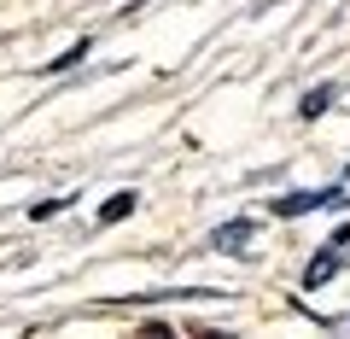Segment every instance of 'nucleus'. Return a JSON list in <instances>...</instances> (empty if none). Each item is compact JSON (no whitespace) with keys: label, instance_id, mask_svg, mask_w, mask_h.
I'll use <instances>...</instances> for the list:
<instances>
[{"label":"nucleus","instance_id":"1","mask_svg":"<svg viewBox=\"0 0 350 339\" xmlns=\"http://www.w3.org/2000/svg\"><path fill=\"white\" fill-rule=\"evenodd\" d=\"M321 205H345L338 188H315V193H286L275 199V216H304V211H321Z\"/></svg>","mask_w":350,"mask_h":339},{"label":"nucleus","instance_id":"3","mask_svg":"<svg viewBox=\"0 0 350 339\" xmlns=\"http://www.w3.org/2000/svg\"><path fill=\"white\" fill-rule=\"evenodd\" d=\"M245 240H251V223H228V228H216V251H245Z\"/></svg>","mask_w":350,"mask_h":339},{"label":"nucleus","instance_id":"2","mask_svg":"<svg viewBox=\"0 0 350 339\" xmlns=\"http://www.w3.org/2000/svg\"><path fill=\"white\" fill-rule=\"evenodd\" d=\"M338 251H345V246H327V251H315V258H310V269H304V287H327V281L338 275Z\"/></svg>","mask_w":350,"mask_h":339},{"label":"nucleus","instance_id":"4","mask_svg":"<svg viewBox=\"0 0 350 339\" xmlns=\"http://www.w3.org/2000/svg\"><path fill=\"white\" fill-rule=\"evenodd\" d=\"M135 205H140L135 193H117V199H105V205H100V223H123V216L135 211Z\"/></svg>","mask_w":350,"mask_h":339},{"label":"nucleus","instance_id":"5","mask_svg":"<svg viewBox=\"0 0 350 339\" xmlns=\"http://www.w3.org/2000/svg\"><path fill=\"white\" fill-rule=\"evenodd\" d=\"M333 100H338V88H310V94H304V105H298V112H304V117H321V112H327Z\"/></svg>","mask_w":350,"mask_h":339}]
</instances>
